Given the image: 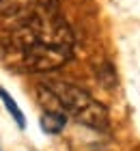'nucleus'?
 I'll list each match as a JSON object with an SVG mask.
<instances>
[{
  "label": "nucleus",
  "mask_w": 140,
  "mask_h": 151,
  "mask_svg": "<svg viewBox=\"0 0 140 151\" xmlns=\"http://www.w3.org/2000/svg\"><path fill=\"white\" fill-rule=\"evenodd\" d=\"M0 151H2V149H0Z\"/></svg>",
  "instance_id": "obj_4"
},
{
  "label": "nucleus",
  "mask_w": 140,
  "mask_h": 151,
  "mask_svg": "<svg viewBox=\"0 0 140 151\" xmlns=\"http://www.w3.org/2000/svg\"><path fill=\"white\" fill-rule=\"evenodd\" d=\"M41 129H43L45 134H60L62 129L67 125V114L60 112V110H47L43 116H41Z\"/></svg>",
  "instance_id": "obj_2"
},
{
  "label": "nucleus",
  "mask_w": 140,
  "mask_h": 151,
  "mask_svg": "<svg viewBox=\"0 0 140 151\" xmlns=\"http://www.w3.org/2000/svg\"><path fill=\"white\" fill-rule=\"evenodd\" d=\"M45 91L62 108L65 114H71L78 123L93 129H108V110L84 88L69 82H45Z\"/></svg>",
  "instance_id": "obj_1"
},
{
  "label": "nucleus",
  "mask_w": 140,
  "mask_h": 151,
  "mask_svg": "<svg viewBox=\"0 0 140 151\" xmlns=\"http://www.w3.org/2000/svg\"><path fill=\"white\" fill-rule=\"evenodd\" d=\"M0 99H2V104H4V108H6V112H9L13 119H15L17 127H19V129H24V127H26V119H24L22 108H19V106H17V101L11 97V93H6L2 86H0Z\"/></svg>",
  "instance_id": "obj_3"
}]
</instances>
